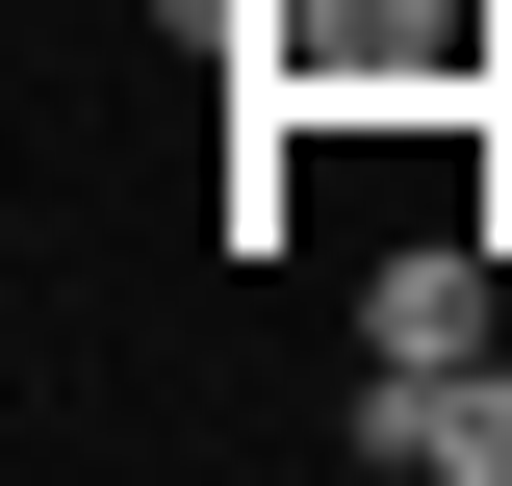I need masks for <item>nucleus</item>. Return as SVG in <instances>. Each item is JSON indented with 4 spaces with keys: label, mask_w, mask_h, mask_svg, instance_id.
<instances>
[{
    "label": "nucleus",
    "mask_w": 512,
    "mask_h": 486,
    "mask_svg": "<svg viewBox=\"0 0 512 486\" xmlns=\"http://www.w3.org/2000/svg\"><path fill=\"white\" fill-rule=\"evenodd\" d=\"M282 103H487V0H308Z\"/></svg>",
    "instance_id": "1"
},
{
    "label": "nucleus",
    "mask_w": 512,
    "mask_h": 486,
    "mask_svg": "<svg viewBox=\"0 0 512 486\" xmlns=\"http://www.w3.org/2000/svg\"><path fill=\"white\" fill-rule=\"evenodd\" d=\"M359 461H410V486H512V359H359Z\"/></svg>",
    "instance_id": "2"
},
{
    "label": "nucleus",
    "mask_w": 512,
    "mask_h": 486,
    "mask_svg": "<svg viewBox=\"0 0 512 486\" xmlns=\"http://www.w3.org/2000/svg\"><path fill=\"white\" fill-rule=\"evenodd\" d=\"M487 282H512V256H487V205L384 231V256H359V359H487Z\"/></svg>",
    "instance_id": "3"
},
{
    "label": "nucleus",
    "mask_w": 512,
    "mask_h": 486,
    "mask_svg": "<svg viewBox=\"0 0 512 486\" xmlns=\"http://www.w3.org/2000/svg\"><path fill=\"white\" fill-rule=\"evenodd\" d=\"M154 26H180L205 77H256V103H282V52H308V0H154Z\"/></svg>",
    "instance_id": "4"
}]
</instances>
